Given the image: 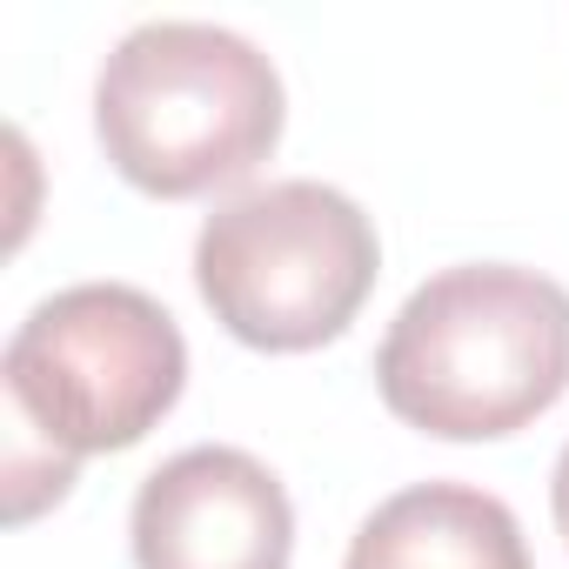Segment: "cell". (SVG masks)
Here are the masks:
<instances>
[{
  "instance_id": "obj_3",
  "label": "cell",
  "mask_w": 569,
  "mask_h": 569,
  "mask_svg": "<svg viewBox=\"0 0 569 569\" xmlns=\"http://www.w3.org/2000/svg\"><path fill=\"white\" fill-rule=\"evenodd\" d=\"M376 221L329 181H268L194 234V281L214 322L268 356L336 342L376 289Z\"/></svg>"
},
{
  "instance_id": "obj_6",
  "label": "cell",
  "mask_w": 569,
  "mask_h": 569,
  "mask_svg": "<svg viewBox=\"0 0 569 569\" xmlns=\"http://www.w3.org/2000/svg\"><path fill=\"white\" fill-rule=\"evenodd\" d=\"M342 569H529V549L489 489L416 482L356 529Z\"/></svg>"
},
{
  "instance_id": "obj_5",
  "label": "cell",
  "mask_w": 569,
  "mask_h": 569,
  "mask_svg": "<svg viewBox=\"0 0 569 569\" xmlns=\"http://www.w3.org/2000/svg\"><path fill=\"white\" fill-rule=\"evenodd\" d=\"M296 509L248 449L201 442L168 456L134 496L141 569H289Z\"/></svg>"
},
{
  "instance_id": "obj_1",
  "label": "cell",
  "mask_w": 569,
  "mask_h": 569,
  "mask_svg": "<svg viewBox=\"0 0 569 569\" xmlns=\"http://www.w3.org/2000/svg\"><path fill=\"white\" fill-rule=\"evenodd\" d=\"M382 402L442 442H496L569 389V289L516 261H462L396 309Z\"/></svg>"
},
{
  "instance_id": "obj_7",
  "label": "cell",
  "mask_w": 569,
  "mask_h": 569,
  "mask_svg": "<svg viewBox=\"0 0 569 569\" xmlns=\"http://www.w3.org/2000/svg\"><path fill=\"white\" fill-rule=\"evenodd\" d=\"M549 502H556V529H562V542H569V442H562V456H556V482H549Z\"/></svg>"
},
{
  "instance_id": "obj_4",
  "label": "cell",
  "mask_w": 569,
  "mask_h": 569,
  "mask_svg": "<svg viewBox=\"0 0 569 569\" xmlns=\"http://www.w3.org/2000/svg\"><path fill=\"white\" fill-rule=\"evenodd\" d=\"M188 342L174 316L128 281H81L48 296L0 356L21 436H41L54 462L134 449L181 396Z\"/></svg>"
},
{
  "instance_id": "obj_2",
  "label": "cell",
  "mask_w": 569,
  "mask_h": 569,
  "mask_svg": "<svg viewBox=\"0 0 569 569\" xmlns=\"http://www.w3.org/2000/svg\"><path fill=\"white\" fill-rule=\"evenodd\" d=\"M94 134L134 188L208 194L281 141V74L234 28L148 21L121 34L94 81Z\"/></svg>"
}]
</instances>
